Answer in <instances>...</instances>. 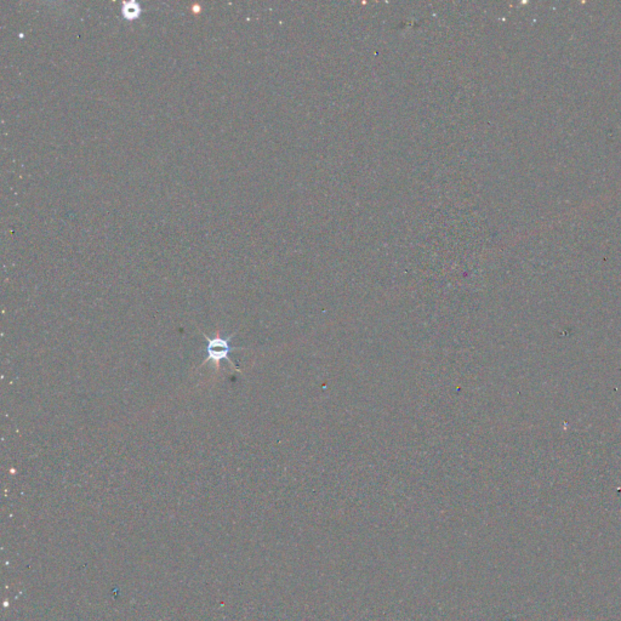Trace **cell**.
Segmentation results:
<instances>
[{"instance_id":"cell-1","label":"cell","mask_w":621,"mask_h":621,"mask_svg":"<svg viewBox=\"0 0 621 621\" xmlns=\"http://www.w3.org/2000/svg\"><path fill=\"white\" fill-rule=\"evenodd\" d=\"M200 333H202L203 338L208 341V346H207L208 357H207V359H204L202 364H200V368L207 365L209 362H213L215 365V370L219 371L220 363H221V361H227L229 363V365H231L232 369L236 371H240L239 368L236 365V363L229 358V355H231L233 351L245 350V348H243V347H233L231 345L232 339L236 338V333L231 334L228 338H222V336L220 335V332H216V334H215L213 338H209L207 334L203 333L202 330H200Z\"/></svg>"},{"instance_id":"cell-2","label":"cell","mask_w":621,"mask_h":621,"mask_svg":"<svg viewBox=\"0 0 621 621\" xmlns=\"http://www.w3.org/2000/svg\"><path fill=\"white\" fill-rule=\"evenodd\" d=\"M138 11H140V9H138L137 4H135V3H127V4H125V8H124V15L129 17V19H132V17L138 15Z\"/></svg>"}]
</instances>
